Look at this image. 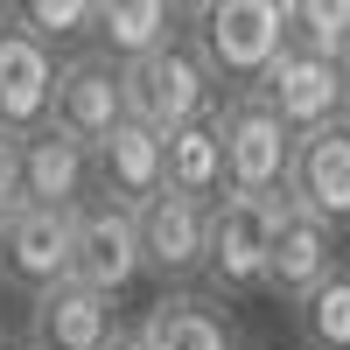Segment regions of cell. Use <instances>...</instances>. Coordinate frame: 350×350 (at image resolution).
Listing matches in <instances>:
<instances>
[{"label":"cell","instance_id":"d6986e66","mask_svg":"<svg viewBox=\"0 0 350 350\" xmlns=\"http://www.w3.org/2000/svg\"><path fill=\"white\" fill-rule=\"evenodd\" d=\"M280 28H287V49L329 64L350 36V0H280Z\"/></svg>","mask_w":350,"mask_h":350},{"label":"cell","instance_id":"7c38bea8","mask_svg":"<svg viewBox=\"0 0 350 350\" xmlns=\"http://www.w3.org/2000/svg\"><path fill=\"white\" fill-rule=\"evenodd\" d=\"M70 217L77 211H14L0 224V280L28 287V295L70 280Z\"/></svg>","mask_w":350,"mask_h":350},{"label":"cell","instance_id":"7402d4cb","mask_svg":"<svg viewBox=\"0 0 350 350\" xmlns=\"http://www.w3.org/2000/svg\"><path fill=\"white\" fill-rule=\"evenodd\" d=\"M21 211V140L0 133V224Z\"/></svg>","mask_w":350,"mask_h":350},{"label":"cell","instance_id":"cb8c5ba5","mask_svg":"<svg viewBox=\"0 0 350 350\" xmlns=\"http://www.w3.org/2000/svg\"><path fill=\"white\" fill-rule=\"evenodd\" d=\"M105 350H148V343H140V336H133V329L120 323V329H112V343H105Z\"/></svg>","mask_w":350,"mask_h":350},{"label":"cell","instance_id":"3957f363","mask_svg":"<svg viewBox=\"0 0 350 350\" xmlns=\"http://www.w3.org/2000/svg\"><path fill=\"white\" fill-rule=\"evenodd\" d=\"M211 126H217L224 189L231 196H287V154H295V140H287V126L267 112V98L231 92V98H217Z\"/></svg>","mask_w":350,"mask_h":350},{"label":"cell","instance_id":"603a6c76","mask_svg":"<svg viewBox=\"0 0 350 350\" xmlns=\"http://www.w3.org/2000/svg\"><path fill=\"white\" fill-rule=\"evenodd\" d=\"M329 70H336V92H343V112H350V36H343V49L329 56Z\"/></svg>","mask_w":350,"mask_h":350},{"label":"cell","instance_id":"ffe728a7","mask_svg":"<svg viewBox=\"0 0 350 350\" xmlns=\"http://www.w3.org/2000/svg\"><path fill=\"white\" fill-rule=\"evenodd\" d=\"M308 350H350V267H336L323 287H308L295 301Z\"/></svg>","mask_w":350,"mask_h":350},{"label":"cell","instance_id":"5bb4252c","mask_svg":"<svg viewBox=\"0 0 350 350\" xmlns=\"http://www.w3.org/2000/svg\"><path fill=\"white\" fill-rule=\"evenodd\" d=\"M92 196L112 211H140L148 196H161V133L120 120L92 148Z\"/></svg>","mask_w":350,"mask_h":350},{"label":"cell","instance_id":"ba28073f","mask_svg":"<svg viewBox=\"0 0 350 350\" xmlns=\"http://www.w3.org/2000/svg\"><path fill=\"white\" fill-rule=\"evenodd\" d=\"M252 92L267 98V112L287 126V140H301V133H315V126L350 120V112H343V92H336V70L323 64V56H301V49H280Z\"/></svg>","mask_w":350,"mask_h":350},{"label":"cell","instance_id":"d4e9b609","mask_svg":"<svg viewBox=\"0 0 350 350\" xmlns=\"http://www.w3.org/2000/svg\"><path fill=\"white\" fill-rule=\"evenodd\" d=\"M0 350H21V343H8V336H0Z\"/></svg>","mask_w":350,"mask_h":350},{"label":"cell","instance_id":"4fadbf2b","mask_svg":"<svg viewBox=\"0 0 350 350\" xmlns=\"http://www.w3.org/2000/svg\"><path fill=\"white\" fill-rule=\"evenodd\" d=\"M112 329H120L112 301L77 280H56L28 301V350H105Z\"/></svg>","mask_w":350,"mask_h":350},{"label":"cell","instance_id":"9a60e30c","mask_svg":"<svg viewBox=\"0 0 350 350\" xmlns=\"http://www.w3.org/2000/svg\"><path fill=\"white\" fill-rule=\"evenodd\" d=\"M336 267H343L336 259V231L287 203V211L273 217V239H267V287L280 301H301L308 287H323Z\"/></svg>","mask_w":350,"mask_h":350},{"label":"cell","instance_id":"e0dca14e","mask_svg":"<svg viewBox=\"0 0 350 350\" xmlns=\"http://www.w3.org/2000/svg\"><path fill=\"white\" fill-rule=\"evenodd\" d=\"M175 28H183V8H168V0H98L92 14L98 56H112V64H140V56L168 49Z\"/></svg>","mask_w":350,"mask_h":350},{"label":"cell","instance_id":"44dd1931","mask_svg":"<svg viewBox=\"0 0 350 350\" xmlns=\"http://www.w3.org/2000/svg\"><path fill=\"white\" fill-rule=\"evenodd\" d=\"M92 14H98V0H21V8H14V21H21L49 56H56V42L92 36Z\"/></svg>","mask_w":350,"mask_h":350},{"label":"cell","instance_id":"7a4b0ae2","mask_svg":"<svg viewBox=\"0 0 350 350\" xmlns=\"http://www.w3.org/2000/svg\"><path fill=\"white\" fill-rule=\"evenodd\" d=\"M120 112L148 133H175V126L217 112V84L203 70V56L175 36L168 49L140 56V64H120Z\"/></svg>","mask_w":350,"mask_h":350},{"label":"cell","instance_id":"8992f818","mask_svg":"<svg viewBox=\"0 0 350 350\" xmlns=\"http://www.w3.org/2000/svg\"><path fill=\"white\" fill-rule=\"evenodd\" d=\"M120 64L98 49H77L56 64V84H49V126L70 133L77 148H98V140L120 126Z\"/></svg>","mask_w":350,"mask_h":350},{"label":"cell","instance_id":"30bf717a","mask_svg":"<svg viewBox=\"0 0 350 350\" xmlns=\"http://www.w3.org/2000/svg\"><path fill=\"white\" fill-rule=\"evenodd\" d=\"M49 84H56V56L14 21V8H0V133H36L49 126Z\"/></svg>","mask_w":350,"mask_h":350},{"label":"cell","instance_id":"6da1fadb","mask_svg":"<svg viewBox=\"0 0 350 350\" xmlns=\"http://www.w3.org/2000/svg\"><path fill=\"white\" fill-rule=\"evenodd\" d=\"M183 21H196L189 49L203 56L211 84H231V92H252L267 64L287 49V28H280V0H203Z\"/></svg>","mask_w":350,"mask_h":350},{"label":"cell","instance_id":"2e32d148","mask_svg":"<svg viewBox=\"0 0 350 350\" xmlns=\"http://www.w3.org/2000/svg\"><path fill=\"white\" fill-rule=\"evenodd\" d=\"M133 336L148 343V350H239L231 315H224L211 295H189V287H168V295L140 315Z\"/></svg>","mask_w":350,"mask_h":350},{"label":"cell","instance_id":"8fae6325","mask_svg":"<svg viewBox=\"0 0 350 350\" xmlns=\"http://www.w3.org/2000/svg\"><path fill=\"white\" fill-rule=\"evenodd\" d=\"M77 203H92V148L56 126L21 133V211H77Z\"/></svg>","mask_w":350,"mask_h":350},{"label":"cell","instance_id":"ac0fdd59","mask_svg":"<svg viewBox=\"0 0 350 350\" xmlns=\"http://www.w3.org/2000/svg\"><path fill=\"white\" fill-rule=\"evenodd\" d=\"M161 189L203 203V211L224 196V154H217V126L211 120H189V126L161 133Z\"/></svg>","mask_w":350,"mask_h":350},{"label":"cell","instance_id":"52a82bcc","mask_svg":"<svg viewBox=\"0 0 350 350\" xmlns=\"http://www.w3.org/2000/svg\"><path fill=\"white\" fill-rule=\"evenodd\" d=\"M287 203L329 231L350 224V120L295 140V154H287Z\"/></svg>","mask_w":350,"mask_h":350},{"label":"cell","instance_id":"9c48e42d","mask_svg":"<svg viewBox=\"0 0 350 350\" xmlns=\"http://www.w3.org/2000/svg\"><path fill=\"white\" fill-rule=\"evenodd\" d=\"M133 239H140V273H154L161 295H168V287L203 273V203L168 196V189L148 196L133 211Z\"/></svg>","mask_w":350,"mask_h":350},{"label":"cell","instance_id":"277c9868","mask_svg":"<svg viewBox=\"0 0 350 350\" xmlns=\"http://www.w3.org/2000/svg\"><path fill=\"white\" fill-rule=\"evenodd\" d=\"M280 211H287V196H231V189L203 211V280L217 295L267 287V239Z\"/></svg>","mask_w":350,"mask_h":350},{"label":"cell","instance_id":"5b68a950","mask_svg":"<svg viewBox=\"0 0 350 350\" xmlns=\"http://www.w3.org/2000/svg\"><path fill=\"white\" fill-rule=\"evenodd\" d=\"M70 280L92 287V295L120 301L140 280V239H133V211H112V203H77L70 217Z\"/></svg>","mask_w":350,"mask_h":350}]
</instances>
